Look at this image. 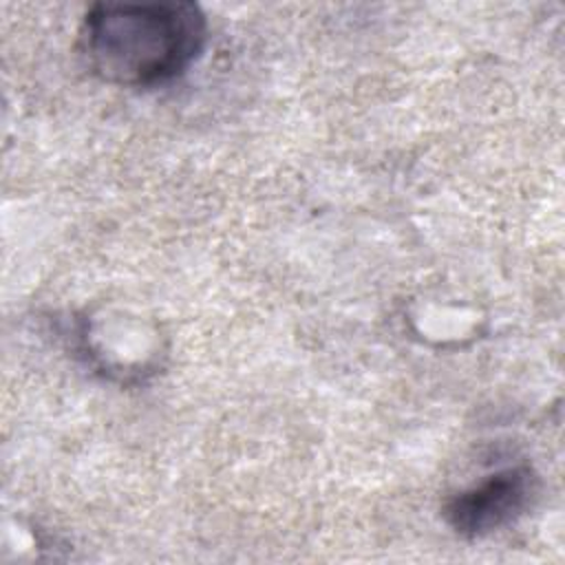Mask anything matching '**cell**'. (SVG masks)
Segmentation results:
<instances>
[{
  "label": "cell",
  "instance_id": "1",
  "mask_svg": "<svg viewBox=\"0 0 565 565\" xmlns=\"http://www.w3.org/2000/svg\"><path fill=\"white\" fill-rule=\"evenodd\" d=\"M203 42L205 15L192 2L95 4L79 31L88 68L108 84L130 88L179 77Z\"/></svg>",
  "mask_w": 565,
  "mask_h": 565
},
{
  "label": "cell",
  "instance_id": "2",
  "mask_svg": "<svg viewBox=\"0 0 565 565\" xmlns=\"http://www.w3.org/2000/svg\"><path fill=\"white\" fill-rule=\"evenodd\" d=\"M536 494V472L530 466H512L455 494L446 503L444 516L459 536L477 539L516 521Z\"/></svg>",
  "mask_w": 565,
  "mask_h": 565
}]
</instances>
